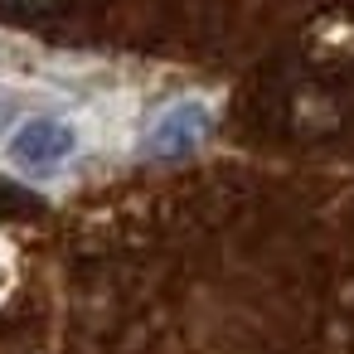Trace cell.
<instances>
[{
	"mask_svg": "<svg viewBox=\"0 0 354 354\" xmlns=\"http://www.w3.org/2000/svg\"><path fill=\"white\" fill-rule=\"evenodd\" d=\"M73 151H78V127L68 117H30L15 127L6 160L30 180H49L73 160Z\"/></svg>",
	"mask_w": 354,
	"mask_h": 354,
	"instance_id": "6da1fadb",
	"label": "cell"
},
{
	"mask_svg": "<svg viewBox=\"0 0 354 354\" xmlns=\"http://www.w3.org/2000/svg\"><path fill=\"white\" fill-rule=\"evenodd\" d=\"M209 136H214V112L204 102H194V97H180L156 117V127L146 136V151H151V160H185Z\"/></svg>",
	"mask_w": 354,
	"mask_h": 354,
	"instance_id": "7a4b0ae2",
	"label": "cell"
},
{
	"mask_svg": "<svg viewBox=\"0 0 354 354\" xmlns=\"http://www.w3.org/2000/svg\"><path fill=\"white\" fill-rule=\"evenodd\" d=\"M0 127H6V93H0Z\"/></svg>",
	"mask_w": 354,
	"mask_h": 354,
	"instance_id": "3957f363",
	"label": "cell"
}]
</instances>
